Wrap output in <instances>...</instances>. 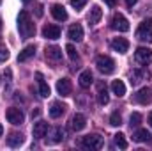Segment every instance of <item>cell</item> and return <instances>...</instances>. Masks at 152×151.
<instances>
[{
    "label": "cell",
    "instance_id": "obj_3",
    "mask_svg": "<svg viewBox=\"0 0 152 151\" xmlns=\"http://www.w3.org/2000/svg\"><path fill=\"white\" fill-rule=\"evenodd\" d=\"M96 66L103 75H112L115 71V61L108 55H99L96 59Z\"/></svg>",
    "mask_w": 152,
    "mask_h": 151
},
{
    "label": "cell",
    "instance_id": "obj_38",
    "mask_svg": "<svg viewBox=\"0 0 152 151\" xmlns=\"http://www.w3.org/2000/svg\"><path fill=\"white\" fill-rule=\"evenodd\" d=\"M149 124H151V126H152V112L149 114Z\"/></svg>",
    "mask_w": 152,
    "mask_h": 151
},
{
    "label": "cell",
    "instance_id": "obj_42",
    "mask_svg": "<svg viewBox=\"0 0 152 151\" xmlns=\"http://www.w3.org/2000/svg\"><path fill=\"white\" fill-rule=\"evenodd\" d=\"M0 4H2V0H0Z\"/></svg>",
    "mask_w": 152,
    "mask_h": 151
},
{
    "label": "cell",
    "instance_id": "obj_21",
    "mask_svg": "<svg viewBox=\"0 0 152 151\" xmlns=\"http://www.w3.org/2000/svg\"><path fill=\"white\" fill-rule=\"evenodd\" d=\"M66 109H67V107H66L64 103H60V101H53L51 107H50V115H51L53 119H58L62 114L66 112Z\"/></svg>",
    "mask_w": 152,
    "mask_h": 151
},
{
    "label": "cell",
    "instance_id": "obj_29",
    "mask_svg": "<svg viewBox=\"0 0 152 151\" xmlns=\"http://www.w3.org/2000/svg\"><path fill=\"white\" fill-rule=\"evenodd\" d=\"M129 124H131V128H133V126L138 128V126L142 124V114L140 112H133L131 114V117H129Z\"/></svg>",
    "mask_w": 152,
    "mask_h": 151
},
{
    "label": "cell",
    "instance_id": "obj_14",
    "mask_svg": "<svg viewBox=\"0 0 152 151\" xmlns=\"http://www.w3.org/2000/svg\"><path fill=\"white\" fill-rule=\"evenodd\" d=\"M51 14H53V18H55L57 21H66V20H67V11H66V7L60 5V4H53V5H51Z\"/></svg>",
    "mask_w": 152,
    "mask_h": 151
},
{
    "label": "cell",
    "instance_id": "obj_9",
    "mask_svg": "<svg viewBox=\"0 0 152 151\" xmlns=\"http://www.w3.org/2000/svg\"><path fill=\"white\" fill-rule=\"evenodd\" d=\"M151 73L147 71V70H133L131 71V76H129V80H131V85H138V84H142L145 78H149Z\"/></svg>",
    "mask_w": 152,
    "mask_h": 151
},
{
    "label": "cell",
    "instance_id": "obj_19",
    "mask_svg": "<svg viewBox=\"0 0 152 151\" xmlns=\"http://www.w3.org/2000/svg\"><path fill=\"white\" fill-rule=\"evenodd\" d=\"M85 124H87V119H85V115H83V114H75V115L71 117V128H73L75 132L83 130V128H85Z\"/></svg>",
    "mask_w": 152,
    "mask_h": 151
},
{
    "label": "cell",
    "instance_id": "obj_35",
    "mask_svg": "<svg viewBox=\"0 0 152 151\" xmlns=\"http://www.w3.org/2000/svg\"><path fill=\"white\" fill-rule=\"evenodd\" d=\"M117 2H118V0H104V4H106L108 7H115V5H117Z\"/></svg>",
    "mask_w": 152,
    "mask_h": 151
},
{
    "label": "cell",
    "instance_id": "obj_15",
    "mask_svg": "<svg viewBox=\"0 0 152 151\" xmlns=\"http://www.w3.org/2000/svg\"><path fill=\"white\" fill-rule=\"evenodd\" d=\"M108 101H110V96H108L104 82H97V103L99 105H108Z\"/></svg>",
    "mask_w": 152,
    "mask_h": 151
},
{
    "label": "cell",
    "instance_id": "obj_26",
    "mask_svg": "<svg viewBox=\"0 0 152 151\" xmlns=\"http://www.w3.org/2000/svg\"><path fill=\"white\" fill-rule=\"evenodd\" d=\"M23 141H25V137H23L21 133H11V135L7 137V144H9L11 148H18V146H21Z\"/></svg>",
    "mask_w": 152,
    "mask_h": 151
},
{
    "label": "cell",
    "instance_id": "obj_6",
    "mask_svg": "<svg viewBox=\"0 0 152 151\" xmlns=\"http://www.w3.org/2000/svg\"><path fill=\"white\" fill-rule=\"evenodd\" d=\"M5 117H7V121H9L11 124H14V126H18V124H23V123H25V114H23V110H21V109H16V107L7 109Z\"/></svg>",
    "mask_w": 152,
    "mask_h": 151
},
{
    "label": "cell",
    "instance_id": "obj_32",
    "mask_svg": "<svg viewBox=\"0 0 152 151\" xmlns=\"http://www.w3.org/2000/svg\"><path fill=\"white\" fill-rule=\"evenodd\" d=\"M69 2H71V5L75 7L76 11H80L81 7H85V4H87L88 0H69Z\"/></svg>",
    "mask_w": 152,
    "mask_h": 151
},
{
    "label": "cell",
    "instance_id": "obj_18",
    "mask_svg": "<svg viewBox=\"0 0 152 151\" xmlns=\"http://www.w3.org/2000/svg\"><path fill=\"white\" fill-rule=\"evenodd\" d=\"M42 36L46 39H58L60 38V27L58 25H46L42 29Z\"/></svg>",
    "mask_w": 152,
    "mask_h": 151
},
{
    "label": "cell",
    "instance_id": "obj_22",
    "mask_svg": "<svg viewBox=\"0 0 152 151\" xmlns=\"http://www.w3.org/2000/svg\"><path fill=\"white\" fill-rule=\"evenodd\" d=\"M80 87L81 89H88L90 85H92V82H94V76H92V71L90 70H87V71H83L81 75H80Z\"/></svg>",
    "mask_w": 152,
    "mask_h": 151
},
{
    "label": "cell",
    "instance_id": "obj_30",
    "mask_svg": "<svg viewBox=\"0 0 152 151\" xmlns=\"http://www.w3.org/2000/svg\"><path fill=\"white\" fill-rule=\"evenodd\" d=\"M110 124H112V126H120V124H122V115L118 112H113L110 115Z\"/></svg>",
    "mask_w": 152,
    "mask_h": 151
},
{
    "label": "cell",
    "instance_id": "obj_11",
    "mask_svg": "<svg viewBox=\"0 0 152 151\" xmlns=\"http://www.w3.org/2000/svg\"><path fill=\"white\" fill-rule=\"evenodd\" d=\"M48 132H50V126H48L46 121H37V123L34 124V128H32V133H34L36 139H42V137H46Z\"/></svg>",
    "mask_w": 152,
    "mask_h": 151
},
{
    "label": "cell",
    "instance_id": "obj_4",
    "mask_svg": "<svg viewBox=\"0 0 152 151\" xmlns=\"http://www.w3.org/2000/svg\"><path fill=\"white\" fill-rule=\"evenodd\" d=\"M81 146L87 148V150H101L104 146V141H103L101 135H96V133L94 135H85L81 139Z\"/></svg>",
    "mask_w": 152,
    "mask_h": 151
},
{
    "label": "cell",
    "instance_id": "obj_23",
    "mask_svg": "<svg viewBox=\"0 0 152 151\" xmlns=\"http://www.w3.org/2000/svg\"><path fill=\"white\" fill-rule=\"evenodd\" d=\"M101 16H103V11H101V7L99 5H94L92 9H90V13H88V23L90 25H96V23H99V20H101Z\"/></svg>",
    "mask_w": 152,
    "mask_h": 151
},
{
    "label": "cell",
    "instance_id": "obj_31",
    "mask_svg": "<svg viewBox=\"0 0 152 151\" xmlns=\"http://www.w3.org/2000/svg\"><path fill=\"white\" fill-rule=\"evenodd\" d=\"M66 52H67V55H69L71 61H78V52H76V48L73 44H67L66 46Z\"/></svg>",
    "mask_w": 152,
    "mask_h": 151
},
{
    "label": "cell",
    "instance_id": "obj_8",
    "mask_svg": "<svg viewBox=\"0 0 152 151\" xmlns=\"http://www.w3.org/2000/svg\"><path fill=\"white\" fill-rule=\"evenodd\" d=\"M57 93H58L60 96H69V94L73 93V84H71V80H69V78H60V80L57 82Z\"/></svg>",
    "mask_w": 152,
    "mask_h": 151
},
{
    "label": "cell",
    "instance_id": "obj_37",
    "mask_svg": "<svg viewBox=\"0 0 152 151\" xmlns=\"http://www.w3.org/2000/svg\"><path fill=\"white\" fill-rule=\"evenodd\" d=\"M136 2H138V0H126V5H127V7H133Z\"/></svg>",
    "mask_w": 152,
    "mask_h": 151
},
{
    "label": "cell",
    "instance_id": "obj_2",
    "mask_svg": "<svg viewBox=\"0 0 152 151\" xmlns=\"http://www.w3.org/2000/svg\"><path fill=\"white\" fill-rule=\"evenodd\" d=\"M136 39L152 43V18H147L140 23V27L136 29Z\"/></svg>",
    "mask_w": 152,
    "mask_h": 151
},
{
    "label": "cell",
    "instance_id": "obj_1",
    "mask_svg": "<svg viewBox=\"0 0 152 151\" xmlns=\"http://www.w3.org/2000/svg\"><path fill=\"white\" fill-rule=\"evenodd\" d=\"M18 30H20V36L23 39H30L36 34V25H34V21L27 11H21L18 16Z\"/></svg>",
    "mask_w": 152,
    "mask_h": 151
},
{
    "label": "cell",
    "instance_id": "obj_17",
    "mask_svg": "<svg viewBox=\"0 0 152 151\" xmlns=\"http://www.w3.org/2000/svg\"><path fill=\"white\" fill-rule=\"evenodd\" d=\"M64 137H66V132H64V128L57 126V128L50 130V135H48V142H50V144H57V142H60Z\"/></svg>",
    "mask_w": 152,
    "mask_h": 151
},
{
    "label": "cell",
    "instance_id": "obj_33",
    "mask_svg": "<svg viewBox=\"0 0 152 151\" xmlns=\"http://www.w3.org/2000/svg\"><path fill=\"white\" fill-rule=\"evenodd\" d=\"M5 59H9V50L4 44H0V61H5Z\"/></svg>",
    "mask_w": 152,
    "mask_h": 151
},
{
    "label": "cell",
    "instance_id": "obj_27",
    "mask_svg": "<svg viewBox=\"0 0 152 151\" xmlns=\"http://www.w3.org/2000/svg\"><path fill=\"white\" fill-rule=\"evenodd\" d=\"M112 91H113L115 96L122 98V96L126 94V85H124V82H122V80H113V82H112Z\"/></svg>",
    "mask_w": 152,
    "mask_h": 151
},
{
    "label": "cell",
    "instance_id": "obj_13",
    "mask_svg": "<svg viewBox=\"0 0 152 151\" xmlns=\"http://www.w3.org/2000/svg\"><path fill=\"white\" fill-rule=\"evenodd\" d=\"M67 38L71 39V41H76V43H80V41L83 39V27H81L80 23H75V25H71V27H69V30H67Z\"/></svg>",
    "mask_w": 152,
    "mask_h": 151
},
{
    "label": "cell",
    "instance_id": "obj_7",
    "mask_svg": "<svg viewBox=\"0 0 152 151\" xmlns=\"http://www.w3.org/2000/svg\"><path fill=\"white\" fill-rule=\"evenodd\" d=\"M112 29L118 30V32H127L129 30V21L120 13H115L113 18H112Z\"/></svg>",
    "mask_w": 152,
    "mask_h": 151
},
{
    "label": "cell",
    "instance_id": "obj_28",
    "mask_svg": "<svg viewBox=\"0 0 152 151\" xmlns=\"http://www.w3.org/2000/svg\"><path fill=\"white\" fill-rule=\"evenodd\" d=\"M113 141H115V146L117 148H120V150H126L127 148V141H126V135L124 133H117Z\"/></svg>",
    "mask_w": 152,
    "mask_h": 151
},
{
    "label": "cell",
    "instance_id": "obj_12",
    "mask_svg": "<svg viewBox=\"0 0 152 151\" xmlns=\"http://www.w3.org/2000/svg\"><path fill=\"white\" fill-rule=\"evenodd\" d=\"M136 101H138L140 105H149L152 101V89L142 87V89L136 93Z\"/></svg>",
    "mask_w": 152,
    "mask_h": 151
},
{
    "label": "cell",
    "instance_id": "obj_39",
    "mask_svg": "<svg viewBox=\"0 0 152 151\" xmlns=\"http://www.w3.org/2000/svg\"><path fill=\"white\" fill-rule=\"evenodd\" d=\"M2 133H4V126L0 124V137H2Z\"/></svg>",
    "mask_w": 152,
    "mask_h": 151
},
{
    "label": "cell",
    "instance_id": "obj_40",
    "mask_svg": "<svg viewBox=\"0 0 152 151\" xmlns=\"http://www.w3.org/2000/svg\"><path fill=\"white\" fill-rule=\"evenodd\" d=\"M21 2H23V4H28V2H32V0H21Z\"/></svg>",
    "mask_w": 152,
    "mask_h": 151
},
{
    "label": "cell",
    "instance_id": "obj_16",
    "mask_svg": "<svg viewBox=\"0 0 152 151\" xmlns=\"http://www.w3.org/2000/svg\"><path fill=\"white\" fill-rule=\"evenodd\" d=\"M112 48H113L117 53H126L129 50V41L124 38H115L112 41Z\"/></svg>",
    "mask_w": 152,
    "mask_h": 151
},
{
    "label": "cell",
    "instance_id": "obj_25",
    "mask_svg": "<svg viewBox=\"0 0 152 151\" xmlns=\"http://www.w3.org/2000/svg\"><path fill=\"white\" fill-rule=\"evenodd\" d=\"M36 78H37V84H39V94L42 98H48L50 96V85L44 82V78H42L41 73H36Z\"/></svg>",
    "mask_w": 152,
    "mask_h": 151
},
{
    "label": "cell",
    "instance_id": "obj_20",
    "mask_svg": "<svg viewBox=\"0 0 152 151\" xmlns=\"http://www.w3.org/2000/svg\"><path fill=\"white\" fill-rule=\"evenodd\" d=\"M151 139H152L151 132L145 130V128H138V130L133 133V141H134V142H149Z\"/></svg>",
    "mask_w": 152,
    "mask_h": 151
},
{
    "label": "cell",
    "instance_id": "obj_24",
    "mask_svg": "<svg viewBox=\"0 0 152 151\" xmlns=\"http://www.w3.org/2000/svg\"><path fill=\"white\" fill-rule=\"evenodd\" d=\"M34 55H36V46H34V44H28V46H25V48L20 52L18 61H20V62H25V61H28V59L34 57Z\"/></svg>",
    "mask_w": 152,
    "mask_h": 151
},
{
    "label": "cell",
    "instance_id": "obj_36",
    "mask_svg": "<svg viewBox=\"0 0 152 151\" xmlns=\"http://www.w3.org/2000/svg\"><path fill=\"white\" fill-rule=\"evenodd\" d=\"M36 14H37L39 18L42 16V5H41V4H39V5H37V9H36Z\"/></svg>",
    "mask_w": 152,
    "mask_h": 151
},
{
    "label": "cell",
    "instance_id": "obj_34",
    "mask_svg": "<svg viewBox=\"0 0 152 151\" xmlns=\"http://www.w3.org/2000/svg\"><path fill=\"white\" fill-rule=\"evenodd\" d=\"M11 75H12L11 70H5V84H7V85H11V82H12V80H11Z\"/></svg>",
    "mask_w": 152,
    "mask_h": 151
},
{
    "label": "cell",
    "instance_id": "obj_5",
    "mask_svg": "<svg viewBox=\"0 0 152 151\" xmlns=\"http://www.w3.org/2000/svg\"><path fill=\"white\" fill-rule=\"evenodd\" d=\"M134 61H136V64H140V66L151 64L152 62V50L151 48H145V46L136 48V52H134Z\"/></svg>",
    "mask_w": 152,
    "mask_h": 151
},
{
    "label": "cell",
    "instance_id": "obj_10",
    "mask_svg": "<svg viewBox=\"0 0 152 151\" xmlns=\"http://www.w3.org/2000/svg\"><path fill=\"white\" fill-rule=\"evenodd\" d=\"M44 52H46V59H48V61H51V62H58V61H62V48L51 44V46H46Z\"/></svg>",
    "mask_w": 152,
    "mask_h": 151
},
{
    "label": "cell",
    "instance_id": "obj_41",
    "mask_svg": "<svg viewBox=\"0 0 152 151\" xmlns=\"http://www.w3.org/2000/svg\"><path fill=\"white\" fill-rule=\"evenodd\" d=\"M0 29H2V18H0Z\"/></svg>",
    "mask_w": 152,
    "mask_h": 151
}]
</instances>
